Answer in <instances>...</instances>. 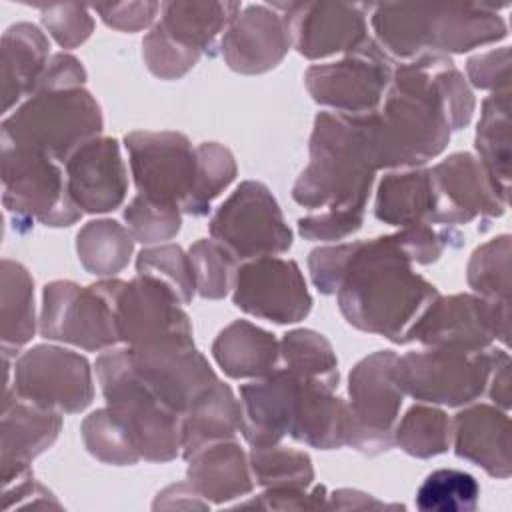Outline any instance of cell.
Returning a JSON list of instances; mask_svg holds the SVG:
<instances>
[{
    "instance_id": "6da1fadb",
    "label": "cell",
    "mask_w": 512,
    "mask_h": 512,
    "mask_svg": "<svg viewBox=\"0 0 512 512\" xmlns=\"http://www.w3.org/2000/svg\"><path fill=\"white\" fill-rule=\"evenodd\" d=\"M472 114L474 94L446 54L424 52L396 66L380 108L370 112L378 170L426 164Z\"/></svg>"
},
{
    "instance_id": "7a4b0ae2",
    "label": "cell",
    "mask_w": 512,
    "mask_h": 512,
    "mask_svg": "<svg viewBox=\"0 0 512 512\" xmlns=\"http://www.w3.org/2000/svg\"><path fill=\"white\" fill-rule=\"evenodd\" d=\"M336 296L348 324L406 344L412 326L438 290L412 270V260L396 234H388L352 242Z\"/></svg>"
},
{
    "instance_id": "3957f363",
    "label": "cell",
    "mask_w": 512,
    "mask_h": 512,
    "mask_svg": "<svg viewBox=\"0 0 512 512\" xmlns=\"http://www.w3.org/2000/svg\"><path fill=\"white\" fill-rule=\"evenodd\" d=\"M376 170L370 114L320 112L310 136V162L292 198L310 210L364 218Z\"/></svg>"
},
{
    "instance_id": "277c9868",
    "label": "cell",
    "mask_w": 512,
    "mask_h": 512,
    "mask_svg": "<svg viewBox=\"0 0 512 512\" xmlns=\"http://www.w3.org/2000/svg\"><path fill=\"white\" fill-rule=\"evenodd\" d=\"M96 376L108 410L124 426L140 458L168 462L182 452V416L144 384L128 348L102 352Z\"/></svg>"
},
{
    "instance_id": "5b68a950",
    "label": "cell",
    "mask_w": 512,
    "mask_h": 512,
    "mask_svg": "<svg viewBox=\"0 0 512 512\" xmlns=\"http://www.w3.org/2000/svg\"><path fill=\"white\" fill-rule=\"evenodd\" d=\"M100 132V106L84 88L36 92L2 122V140L62 162Z\"/></svg>"
},
{
    "instance_id": "8992f818",
    "label": "cell",
    "mask_w": 512,
    "mask_h": 512,
    "mask_svg": "<svg viewBox=\"0 0 512 512\" xmlns=\"http://www.w3.org/2000/svg\"><path fill=\"white\" fill-rule=\"evenodd\" d=\"M2 202L18 224L70 226L80 218L52 156L2 140Z\"/></svg>"
},
{
    "instance_id": "52a82bcc",
    "label": "cell",
    "mask_w": 512,
    "mask_h": 512,
    "mask_svg": "<svg viewBox=\"0 0 512 512\" xmlns=\"http://www.w3.org/2000/svg\"><path fill=\"white\" fill-rule=\"evenodd\" d=\"M498 348H430L396 360V380L404 394L420 402L466 406L480 398L492 374Z\"/></svg>"
},
{
    "instance_id": "ba28073f",
    "label": "cell",
    "mask_w": 512,
    "mask_h": 512,
    "mask_svg": "<svg viewBox=\"0 0 512 512\" xmlns=\"http://www.w3.org/2000/svg\"><path fill=\"white\" fill-rule=\"evenodd\" d=\"M96 286L108 298L118 338L128 348L194 342L188 314L164 282L138 274L128 282L108 278L96 282Z\"/></svg>"
},
{
    "instance_id": "9c48e42d",
    "label": "cell",
    "mask_w": 512,
    "mask_h": 512,
    "mask_svg": "<svg viewBox=\"0 0 512 512\" xmlns=\"http://www.w3.org/2000/svg\"><path fill=\"white\" fill-rule=\"evenodd\" d=\"M210 236L236 262L282 254L292 246V232L266 184L242 182L210 220Z\"/></svg>"
},
{
    "instance_id": "30bf717a",
    "label": "cell",
    "mask_w": 512,
    "mask_h": 512,
    "mask_svg": "<svg viewBox=\"0 0 512 512\" xmlns=\"http://www.w3.org/2000/svg\"><path fill=\"white\" fill-rule=\"evenodd\" d=\"M398 356L392 350H378L362 358L350 372V440L348 446L366 456L386 452L394 444L396 418L404 392L396 380Z\"/></svg>"
},
{
    "instance_id": "8fae6325",
    "label": "cell",
    "mask_w": 512,
    "mask_h": 512,
    "mask_svg": "<svg viewBox=\"0 0 512 512\" xmlns=\"http://www.w3.org/2000/svg\"><path fill=\"white\" fill-rule=\"evenodd\" d=\"M510 304L478 294L436 296L408 334L430 348L486 350L494 340L508 344Z\"/></svg>"
},
{
    "instance_id": "7c38bea8",
    "label": "cell",
    "mask_w": 512,
    "mask_h": 512,
    "mask_svg": "<svg viewBox=\"0 0 512 512\" xmlns=\"http://www.w3.org/2000/svg\"><path fill=\"white\" fill-rule=\"evenodd\" d=\"M392 58L368 38L338 62L310 66L304 82L310 96L344 114H370L382 104L392 80Z\"/></svg>"
},
{
    "instance_id": "4fadbf2b",
    "label": "cell",
    "mask_w": 512,
    "mask_h": 512,
    "mask_svg": "<svg viewBox=\"0 0 512 512\" xmlns=\"http://www.w3.org/2000/svg\"><path fill=\"white\" fill-rule=\"evenodd\" d=\"M138 194L184 210L196 182V148L180 132L138 130L124 138Z\"/></svg>"
},
{
    "instance_id": "5bb4252c",
    "label": "cell",
    "mask_w": 512,
    "mask_h": 512,
    "mask_svg": "<svg viewBox=\"0 0 512 512\" xmlns=\"http://www.w3.org/2000/svg\"><path fill=\"white\" fill-rule=\"evenodd\" d=\"M12 390L60 414L82 412L94 398L90 362L78 352L38 344L16 360Z\"/></svg>"
},
{
    "instance_id": "9a60e30c",
    "label": "cell",
    "mask_w": 512,
    "mask_h": 512,
    "mask_svg": "<svg viewBox=\"0 0 512 512\" xmlns=\"http://www.w3.org/2000/svg\"><path fill=\"white\" fill-rule=\"evenodd\" d=\"M40 334L84 350H104L120 342L108 298L96 284L82 288L70 280L44 286Z\"/></svg>"
},
{
    "instance_id": "2e32d148",
    "label": "cell",
    "mask_w": 512,
    "mask_h": 512,
    "mask_svg": "<svg viewBox=\"0 0 512 512\" xmlns=\"http://www.w3.org/2000/svg\"><path fill=\"white\" fill-rule=\"evenodd\" d=\"M232 288V300L242 312L276 324L300 322L312 308V296L294 260H246L236 268Z\"/></svg>"
},
{
    "instance_id": "e0dca14e",
    "label": "cell",
    "mask_w": 512,
    "mask_h": 512,
    "mask_svg": "<svg viewBox=\"0 0 512 512\" xmlns=\"http://www.w3.org/2000/svg\"><path fill=\"white\" fill-rule=\"evenodd\" d=\"M434 208L430 224H468L476 218H498L508 200L486 168L470 152H456L430 168Z\"/></svg>"
},
{
    "instance_id": "ac0fdd59",
    "label": "cell",
    "mask_w": 512,
    "mask_h": 512,
    "mask_svg": "<svg viewBox=\"0 0 512 512\" xmlns=\"http://www.w3.org/2000/svg\"><path fill=\"white\" fill-rule=\"evenodd\" d=\"M128 350L144 384L180 416L218 384L216 372L194 348V342H164Z\"/></svg>"
},
{
    "instance_id": "d6986e66",
    "label": "cell",
    "mask_w": 512,
    "mask_h": 512,
    "mask_svg": "<svg viewBox=\"0 0 512 512\" xmlns=\"http://www.w3.org/2000/svg\"><path fill=\"white\" fill-rule=\"evenodd\" d=\"M288 22L294 48L310 58L354 52L366 40V4L344 2H274Z\"/></svg>"
},
{
    "instance_id": "ffe728a7",
    "label": "cell",
    "mask_w": 512,
    "mask_h": 512,
    "mask_svg": "<svg viewBox=\"0 0 512 512\" xmlns=\"http://www.w3.org/2000/svg\"><path fill=\"white\" fill-rule=\"evenodd\" d=\"M292 44L286 18L268 4L240 10L220 40L224 62L240 74H262L276 68Z\"/></svg>"
},
{
    "instance_id": "44dd1931",
    "label": "cell",
    "mask_w": 512,
    "mask_h": 512,
    "mask_svg": "<svg viewBox=\"0 0 512 512\" xmlns=\"http://www.w3.org/2000/svg\"><path fill=\"white\" fill-rule=\"evenodd\" d=\"M64 166L68 194L80 212L102 214L124 202L128 176L114 138H92L72 152Z\"/></svg>"
},
{
    "instance_id": "7402d4cb",
    "label": "cell",
    "mask_w": 512,
    "mask_h": 512,
    "mask_svg": "<svg viewBox=\"0 0 512 512\" xmlns=\"http://www.w3.org/2000/svg\"><path fill=\"white\" fill-rule=\"evenodd\" d=\"M62 428V416L56 410L38 406L20 398L10 384L4 388L2 398V484L30 472L36 456L48 450Z\"/></svg>"
},
{
    "instance_id": "603a6c76",
    "label": "cell",
    "mask_w": 512,
    "mask_h": 512,
    "mask_svg": "<svg viewBox=\"0 0 512 512\" xmlns=\"http://www.w3.org/2000/svg\"><path fill=\"white\" fill-rule=\"evenodd\" d=\"M300 378L276 368L240 388V432L252 448L280 444L290 432Z\"/></svg>"
},
{
    "instance_id": "cb8c5ba5",
    "label": "cell",
    "mask_w": 512,
    "mask_h": 512,
    "mask_svg": "<svg viewBox=\"0 0 512 512\" xmlns=\"http://www.w3.org/2000/svg\"><path fill=\"white\" fill-rule=\"evenodd\" d=\"M506 36V22L490 4H424V52H466Z\"/></svg>"
},
{
    "instance_id": "d4e9b609",
    "label": "cell",
    "mask_w": 512,
    "mask_h": 512,
    "mask_svg": "<svg viewBox=\"0 0 512 512\" xmlns=\"http://www.w3.org/2000/svg\"><path fill=\"white\" fill-rule=\"evenodd\" d=\"M452 442L460 458L474 462L486 474L510 476V418L506 410L490 404L460 410L452 422Z\"/></svg>"
},
{
    "instance_id": "484cf974",
    "label": "cell",
    "mask_w": 512,
    "mask_h": 512,
    "mask_svg": "<svg viewBox=\"0 0 512 512\" xmlns=\"http://www.w3.org/2000/svg\"><path fill=\"white\" fill-rule=\"evenodd\" d=\"M350 428L348 402L328 386L300 380L288 436L318 450H334L348 446Z\"/></svg>"
},
{
    "instance_id": "4316f807",
    "label": "cell",
    "mask_w": 512,
    "mask_h": 512,
    "mask_svg": "<svg viewBox=\"0 0 512 512\" xmlns=\"http://www.w3.org/2000/svg\"><path fill=\"white\" fill-rule=\"evenodd\" d=\"M188 482L214 504L252 492L254 476L248 456L234 440L208 444L188 458Z\"/></svg>"
},
{
    "instance_id": "83f0119b",
    "label": "cell",
    "mask_w": 512,
    "mask_h": 512,
    "mask_svg": "<svg viewBox=\"0 0 512 512\" xmlns=\"http://www.w3.org/2000/svg\"><path fill=\"white\" fill-rule=\"evenodd\" d=\"M48 38L40 28L18 22L2 34V108L32 96L48 66Z\"/></svg>"
},
{
    "instance_id": "f1b7e54d",
    "label": "cell",
    "mask_w": 512,
    "mask_h": 512,
    "mask_svg": "<svg viewBox=\"0 0 512 512\" xmlns=\"http://www.w3.org/2000/svg\"><path fill=\"white\" fill-rule=\"evenodd\" d=\"M212 354L230 378H264L278 368L280 342L248 320H234L214 340Z\"/></svg>"
},
{
    "instance_id": "f546056e",
    "label": "cell",
    "mask_w": 512,
    "mask_h": 512,
    "mask_svg": "<svg viewBox=\"0 0 512 512\" xmlns=\"http://www.w3.org/2000/svg\"><path fill=\"white\" fill-rule=\"evenodd\" d=\"M434 190L430 170L410 168L386 174L376 190L374 214L392 226L430 224Z\"/></svg>"
},
{
    "instance_id": "4dcf8cb0",
    "label": "cell",
    "mask_w": 512,
    "mask_h": 512,
    "mask_svg": "<svg viewBox=\"0 0 512 512\" xmlns=\"http://www.w3.org/2000/svg\"><path fill=\"white\" fill-rule=\"evenodd\" d=\"M238 2H166L160 12V26L178 44L200 54L214 48L218 34L240 14Z\"/></svg>"
},
{
    "instance_id": "1f68e13d",
    "label": "cell",
    "mask_w": 512,
    "mask_h": 512,
    "mask_svg": "<svg viewBox=\"0 0 512 512\" xmlns=\"http://www.w3.org/2000/svg\"><path fill=\"white\" fill-rule=\"evenodd\" d=\"M236 432H240V402L232 388L218 380L182 416V456L188 460L208 444L234 440Z\"/></svg>"
},
{
    "instance_id": "d6a6232c",
    "label": "cell",
    "mask_w": 512,
    "mask_h": 512,
    "mask_svg": "<svg viewBox=\"0 0 512 512\" xmlns=\"http://www.w3.org/2000/svg\"><path fill=\"white\" fill-rule=\"evenodd\" d=\"M476 152L480 164L486 168L502 196L508 200L510 192V90L492 92L482 104L476 128Z\"/></svg>"
},
{
    "instance_id": "836d02e7",
    "label": "cell",
    "mask_w": 512,
    "mask_h": 512,
    "mask_svg": "<svg viewBox=\"0 0 512 512\" xmlns=\"http://www.w3.org/2000/svg\"><path fill=\"white\" fill-rule=\"evenodd\" d=\"M2 350H18L36 332L34 282L28 270L14 260H2V304H0Z\"/></svg>"
},
{
    "instance_id": "e575fe53",
    "label": "cell",
    "mask_w": 512,
    "mask_h": 512,
    "mask_svg": "<svg viewBox=\"0 0 512 512\" xmlns=\"http://www.w3.org/2000/svg\"><path fill=\"white\" fill-rule=\"evenodd\" d=\"M132 250L134 238L130 230L110 218L90 220L76 236L80 264L102 278L118 274L128 264Z\"/></svg>"
},
{
    "instance_id": "d590c367",
    "label": "cell",
    "mask_w": 512,
    "mask_h": 512,
    "mask_svg": "<svg viewBox=\"0 0 512 512\" xmlns=\"http://www.w3.org/2000/svg\"><path fill=\"white\" fill-rule=\"evenodd\" d=\"M282 368L300 380L314 382L336 390L338 386V360L332 344L314 330L298 328L280 340Z\"/></svg>"
},
{
    "instance_id": "8d00e7d4",
    "label": "cell",
    "mask_w": 512,
    "mask_h": 512,
    "mask_svg": "<svg viewBox=\"0 0 512 512\" xmlns=\"http://www.w3.org/2000/svg\"><path fill=\"white\" fill-rule=\"evenodd\" d=\"M394 442L410 456L432 458L448 450L452 422L440 408L416 404L394 428Z\"/></svg>"
},
{
    "instance_id": "74e56055",
    "label": "cell",
    "mask_w": 512,
    "mask_h": 512,
    "mask_svg": "<svg viewBox=\"0 0 512 512\" xmlns=\"http://www.w3.org/2000/svg\"><path fill=\"white\" fill-rule=\"evenodd\" d=\"M254 482L264 488H310L312 460L306 452L280 444L252 448L248 454Z\"/></svg>"
},
{
    "instance_id": "f35d334b",
    "label": "cell",
    "mask_w": 512,
    "mask_h": 512,
    "mask_svg": "<svg viewBox=\"0 0 512 512\" xmlns=\"http://www.w3.org/2000/svg\"><path fill=\"white\" fill-rule=\"evenodd\" d=\"M238 168L232 152L218 142L196 146V182L182 212L204 216L220 192L234 180Z\"/></svg>"
},
{
    "instance_id": "ab89813d",
    "label": "cell",
    "mask_w": 512,
    "mask_h": 512,
    "mask_svg": "<svg viewBox=\"0 0 512 512\" xmlns=\"http://www.w3.org/2000/svg\"><path fill=\"white\" fill-rule=\"evenodd\" d=\"M480 486L468 472L442 468L424 478L416 492V508L422 512H472L478 506Z\"/></svg>"
},
{
    "instance_id": "60d3db41",
    "label": "cell",
    "mask_w": 512,
    "mask_h": 512,
    "mask_svg": "<svg viewBox=\"0 0 512 512\" xmlns=\"http://www.w3.org/2000/svg\"><path fill=\"white\" fill-rule=\"evenodd\" d=\"M466 272L478 296L510 304V236L502 234L478 246Z\"/></svg>"
},
{
    "instance_id": "b9f144b4",
    "label": "cell",
    "mask_w": 512,
    "mask_h": 512,
    "mask_svg": "<svg viewBox=\"0 0 512 512\" xmlns=\"http://www.w3.org/2000/svg\"><path fill=\"white\" fill-rule=\"evenodd\" d=\"M82 440L86 450L104 464L130 466L140 460V454L118 422V418L106 408L94 410L82 422Z\"/></svg>"
},
{
    "instance_id": "7bdbcfd3",
    "label": "cell",
    "mask_w": 512,
    "mask_h": 512,
    "mask_svg": "<svg viewBox=\"0 0 512 512\" xmlns=\"http://www.w3.org/2000/svg\"><path fill=\"white\" fill-rule=\"evenodd\" d=\"M136 270L142 276L164 282L182 304L192 302V296L196 292L194 270L190 256L180 246L160 244L154 248H144L138 254Z\"/></svg>"
},
{
    "instance_id": "ee69618b",
    "label": "cell",
    "mask_w": 512,
    "mask_h": 512,
    "mask_svg": "<svg viewBox=\"0 0 512 512\" xmlns=\"http://www.w3.org/2000/svg\"><path fill=\"white\" fill-rule=\"evenodd\" d=\"M196 292L202 298L218 300L228 294L234 284L236 274V258L214 238H202L194 242L188 250Z\"/></svg>"
},
{
    "instance_id": "f6af8a7d",
    "label": "cell",
    "mask_w": 512,
    "mask_h": 512,
    "mask_svg": "<svg viewBox=\"0 0 512 512\" xmlns=\"http://www.w3.org/2000/svg\"><path fill=\"white\" fill-rule=\"evenodd\" d=\"M180 208L152 202L144 196H136L124 210L126 228L132 238L142 244H156L170 240L178 234L182 216Z\"/></svg>"
},
{
    "instance_id": "bcb514c9",
    "label": "cell",
    "mask_w": 512,
    "mask_h": 512,
    "mask_svg": "<svg viewBox=\"0 0 512 512\" xmlns=\"http://www.w3.org/2000/svg\"><path fill=\"white\" fill-rule=\"evenodd\" d=\"M142 56L154 76L162 80H176L194 68L202 54L178 44L160 24H154L142 40Z\"/></svg>"
},
{
    "instance_id": "7dc6e473",
    "label": "cell",
    "mask_w": 512,
    "mask_h": 512,
    "mask_svg": "<svg viewBox=\"0 0 512 512\" xmlns=\"http://www.w3.org/2000/svg\"><path fill=\"white\" fill-rule=\"evenodd\" d=\"M42 22L62 48H76L88 40L94 20L86 6L80 4H44Z\"/></svg>"
},
{
    "instance_id": "c3c4849f",
    "label": "cell",
    "mask_w": 512,
    "mask_h": 512,
    "mask_svg": "<svg viewBox=\"0 0 512 512\" xmlns=\"http://www.w3.org/2000/svg\"><path fill=\"white\" fill-rule=\"evenodd\" d=\"M324 486L310 488H266L258 498L240 504L242 508L262 510H316L328 506Z\"/></svg>"
},
{
    "instance_id": "681fc988",
    "label": "cell",
    "mask_w": 512,
    "mask_h": 512,
    "mask_svg": "<svg viewBox=\"0 0 512 512\" xmlns=\"http://www.w3.org/2000/svg\"><path fill=\"white\" fill-rule=\"evenodd\" d=\"M352 242L334 244V246H322L310 252L308 256V268L314 286L322 294H336L344 266L350 258Z\"/></svg>"
},
{
    "instance_id": "f907efd6",
    "label": "cell",
    "mask_w": 512,
    "mask_h": 512,
    "mask_svg": "<svg viewBox=\"0 0 512 512\" xmlns=\"http://www.w3.org/2000/svg\"><path fill=\"white\" fill-rule=\"evenodd\" d=\"M468 78L476 88L504 92L510 80V50L508 46L476 54L468 60Z\"/></svg>"
},
{
    "instance_id": "816d5d0a",
    "label": "cell",
    "mask_w": 512,
    "mask_h": 512,
    "mask_svg": "<svg viewBox=\"0 0 512 512\" xmlns=\"http://www.w3.org/2000/svg\"><path fill=\"white\" fill-rule=\"evenodd\" d=\"M452 232H438L430 224H412L396 232L402 250L408 254L412 264H432L444 252Z\"/></svg>"
},
{
    "instance_id": "f5cc1de1",
    "label": "cell",
    "mask_w": 512,
    "mask_h": 512,
    "mask_svg": "<svg viewBox=\"0 0 512 512\" xmlns=\"http://www.w3.org/2000/svg\"><path fill=\"white\" fill-rule=\"evenodd\" d=\"M364 218L320 210L298 220V232L306 240H342L360 230Z\"/></svg>"
},
{
    "instance_id": "db71d44e",
    "label": "cell",
    "mask_w": 512,
    "mask_h": 512,
    "mask_svg": "<svg viewBox=\"0 0 512 512\" xmlns=\"http://www.w3.org/2000/svg\"><path fill=\"white\" fill-rule=\"evenodd\" d=\"M162 4L158 2H116V4H100L96 12L102 20L116 30L122 32H138L152 24Z\"/></svg>"
},
{
    "instance_id": "11a10c76",
    "label": "cell",
    "mask_w": 512,
    "mask_h": 512,
    "mask_svg": "<svg viewBox=\"0 0 512 512\" xmlns=\"http://www.w3.org/2000/svg\"><path fill=\"white\" fill-rule=\"evenodd\" d=\"M2 508L8 512L12 508H62L56 496L44 488L38 480H34L32 470L24 476L12 480L4 486Z\"/></svg>"
},
{
    "instance_id": "9f6ffc18",
    "label": "cell",
    "mask_w": 512,
    "mask_h": 512,
    "mask_svg": "<svg viewBox=\"0 0 512 512\" xmlns=\"http://www.w3.org/2000/svg\"><path fill=\"white\" fill-rule=\"evenodd\" d=\"M84 80H86V70L80 64V60L74 58L72 54L60 52V54L52 56V60L48 62V66L36 86V92L82 88Z\"/></svg>"
},
{
    "instance_id": "6f0895ef",
    "label": "cell",
    "mask_w": 512,
    "mask_h": 512,
    "mask_svg": "<svg viewBox=\"0 0 512 512\" xmlns=\"http://www.w3.org/2000/svg\"><path fill=\"white\" fill-rule=\"evenodd\" d=\"M208 506L210 502L190 482H178L164 488L152 504L154 510H206Z\"/></svg>"
},
{
    "instance_id": "680465c9",
    "label": "cell",
    "mask_w": 512,
    "mask_h": 512,
    "mask_svg": "<svg viewBox=\"0 0 512 512\" xmlns=\"http://www.w3.org/2000/svg\"><path fill=\"white\" fill-rule=\"evenodd\" d=\"M486 390L498 408H510V356L506 350L498 348Z\"/></svg>"
},
{
    "instance_id": "91938a15",
    "label": "cell",
    "mask_w": 512,
    "mask_h": 512,
    "mask_svg": "<svg viewBox=\"0 0 512 512\" xmlns=\"http://www.w3.org/2000/svg\"><path fill=\"white\" fill-rule=\"evenodd\" d=\"M330 498V508L336 510H382V508H390V510H398L404 508L400 504H386L378 498H374L372 494L354 490V488H340L336 490Z\"/></svg>"
}]
</instances>
